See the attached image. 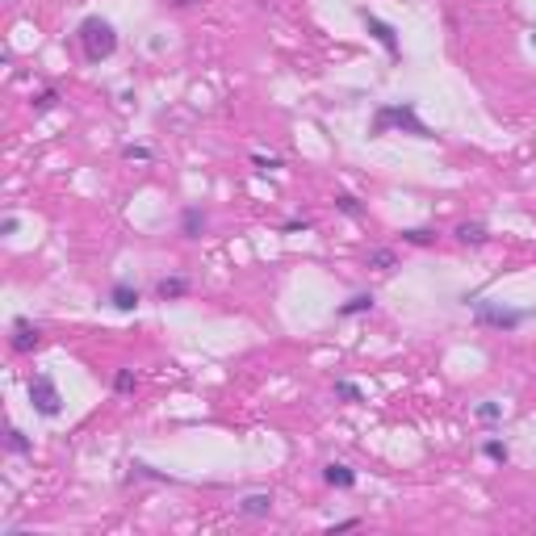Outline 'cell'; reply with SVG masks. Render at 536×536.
Wrapping results in <instances>:
<instances>
[{"label":"cell","instance_id":"obj_1","mask_svg":"<svg viewBox=\"0 0 536 536\" xmlns=\"http://www.w3.org/2000/svg\"><path fill=\"white\" fill-rule=\"evenodd\" d=\"M390 130H403V134H411V138H436V130L419 122L415 101L377 105V113H373V122H369V134H373V138H382V134H390Z\"/></svg>","mask_w":536,"mask_h":536},{"label":"cell","instance_id":"obj_2","mask_svg":"<svg viewBox=\"0 0 536 536\" xmlns=\"http://www.w3.org/2000/svg\"><path fill=\"white\" fill-rule=\"evenodd\" d=\"M75 38H80V50H84L88 63H105V59H113V50H117V29H113V21L101 17V13L84 17V21L75 25Z\"/></svg>","mask_w":536,"mask_h":536},{"label":"cell","instance_id":"obj_3","mask_svg":"<svg viewBox=\"0 0 536 536\" xmlns=\"http://www.w3.org/2000/svg\"><path fill=\"white\" fill-rule=\"evenodd\" d=\"M29 407L42 419H59L63 415V394H59V386H55L50 373H34L29 377Z\"/></svg>","mask_w":536,"mask_h":536},{"label":"cell","instance_id":"obj_4","mask_svg":"<svg viewBox=\"0 0 536 536\" xmlns=\"http://www.w3.org/2000/svg\"><path fill=\"white\" fill-rule=\"evenodd\" d=\"M474 319L482 327H495V331H520L533 310H512V306H495V302H474Z\"/></svg>","mask_w":536,"mask_h":536},{"label":"cell","instance_id":"obj_5","mask_svg":"<svg viewBox=\"0 0 536 536\" xmlns=\"http://www.w3.org/2000/svg\"><path fill=\"white\" fill-rule=\"evenodd\" d=\"M356 17L365 21V29L373 34V42H377L390 59H398V55H403V46H398V29H394L390 21H382V17H377V13H369V8H356Z\"/></svg>","mask_w":536,"mask_h":536},{"label":"cell","instance_id":"obj_6","mask_svg":"<svg viewBox=\"0 0 536 536\" xmlns=\"http://www.w3.org/2000/svg\"><path fill=\"white\" fill-rule=\"evenodd\" d=\"M8 331H13V335H8V348H13L17 356L38 352V344H42V327H38V323H29V319H13Z\"/></svg>","mask_w":536,"mask_h":536},{"label":"cell","instance_id":"obj_7","mask_svg":"<svg viewBox=\"0 0 536 536\" xmlns=\"http://www.w3.org/2000/svg\"><path fill=\"white\" fill-rule=\"evenodd\" d=\"M138 302H143V294H138V285H130V281H117V285L109 289V306L122 310V314H134Z\"/></svg>","mask_w":536,"mask_h":536},{"label":"cell","instance_id":"obj_8","mask_svg":"<svg viewBox=\"0 0 536 536\" xmlns=\"http://www.w3.org/2000/svg\"><path fill=\"white\" fill-rule=\"evenodd\" d=\"M235 512H239V516H247V520H264V516H273V495H268V491L243 495V499L235 503Z\"/></svg>","mask_w":536,"mask_h":536},{"label":"cell","instance_id":"obj_9","mask_svg":"<svg viewBox=\"0 0 536 536\" xmlns=\"http://www.w3.org/2000/svg\"><path fill=\"white\" fill-rule=\"evenodd\" d=\"M323 482L335 486V491H352V486H356V470L344 465V461H327V465H323Z\"/></svg>","mask_w":536,"mask_h":536},{"label":"cell","instance_id":"obj_10","mask_svg":"<svg viewBox=\"0 0 536 536\" xmlns=\"http://www.w3.org/2000/svg\"><path fill=\"white\" fill-rule=\"evenodd\" d=\"M189 294V277H159L155 281V302H180Z\"/></svg>","mask_w":536,"mask_h":536},{"label":"cell","instance_id":"obj_11","mask_svg":"<svg viewBox=\"0 0 536 536\" xmlns=\"http://www.w3.org/2000/svg\"><path fill=\"white\" fill-rule=\"evenodd\" d=\"M201 231H205V210L201 205H184L180 210V235L184 239H201Z\"/></svg>","mask_w":536,"mask_h":536},{"label":"cell","instance_id":"obj_12","mask_svg":"<svg viewBox=\"0 0 536 536\" xmlns=\"http://www.w3.org/2000/svg\"><path fill=\"white\" fill-rule=\"evenodd\" d=\"M457 243H465V247H482L486 239H491V231H486V222H457Z\"/></svg>","mask_w":536,"mask_h":536},{"label":"cell","instance_id":"obj_13","mask_svg":"<svg viewBox=\"0 0 536 536\" xmlns=\"http://www.w3.org/2000/svg\"><path fill=\"white\" fill-rule=\"evenodd\" d=\"M377 306V298L373 294H352L344 306H335V319H356V314H369Z\"/></svg>","mask_w":536,"mask_h":536},{"label":"cell","instance_id":"obj_14","mask_svg":"<svg viewBox=\"0 0 536 536\" xmlns=\"http://www.w3.org/2000/svg\"><path fill=\"white\" fill-rule=\"evenodd\" d=\"M365 264L377 268V273H390V268L398 264V252H394V247H373V252L365 256Z\"/></svg>","mask_w":536,"mask_h":536},{"label":"cell","instance_id":"obj_15","mask_svg":"<svg viewBox=\"0 0 536 536\" xmlns=\"http://www.w3.org/2000/svg\"><path fill=\"white\" fill-rule=\"evenodd\" d=\"M126 482H168V474H159V470H155V465H147V461H130Z\"/></svg>","mask_w":536,"mask_h":536},{"label":"cell","instance_id":"obj_16","mask_svg":"<svg viewBox=\"0 0 536 536\" xmlns=\"http://www.w3.org/2000/svg\"><path fill=\"white\" fill-rule=\"evenodd\" d=\"M482 457L495 461V465H507V461H512V449H507V440H486V444H482Z\"/></svg>","mask_w":536,"mask_h":536},{"label":"cell","instance_id":"obj_17","mask_svg":"<svg viewBox=\"0 0 536 536\" xmlns=\"http://www.w3.org/2000/svg\"><path fill=\"white\" fill-rule=\"evenodd\" d=\"M331 201H335V210H340V214H348V218H361V214H365L361 197H352V193H335Z\"/></svg>","mask_w":536,"mask_h":536},{"label":"cell","instance_id":"obj_18","mask_svg":"<svg viewBox=\"0 0 536 536\" xmlns=\"http://www.w3.org/2000/svg\"><path fill=\"white\" fill-rule=\"evenodd\" d=\"M403 243L428 247V243H436V231H432V226H411V231H403Z\"/></svg>","mask_w":536,"mask_h":536},{"label":"cell","instance_id":"obj_19","mask_svg":"<svg viewBox=\"0 0 536 536\" xmlns=\"http://www.w3.org/2000/svg\"><path fill=\"white\" fill-rule=\"evenodd\" d=\"M331 394H335L340 403H365V394H361V386H356V382H344V377H340V382L331 386Z\"/></svg>","mask_w":536,"mask_h":536},{"label":"cell","instance_id":"obj_20","mask_svg":"<svg viewBox=\"0 0 536 536\" xmlns=\"http://www.w3.org/2000/svg\"><path fill=\"white\" fill-rule=\"evenodd\" d=\"M29 105H34V113H46V109H55V105H59V88H55V84H50V88H42V92H38Z\"/></svg>","mask_w":536,"mask_h":536},{"label":"cell","instance_id":"obj_21","mask_svg":"<svg viewBox=\"0 0 536 536\" xmlns=\"http://www.w3.org/2000/svg\"><path fill=\"white\" fill-rule=\"evenodd\" d=\"M134 386H138L134 369H117V373H113V394H130Z\"/></svg>","mask_w":536,"mask_h":536},{"label":"cell","instance_id":"obj_22","mask_svg":"<svg viewBox=\"0 0 536 536\" xmlns=\"http://www.w3.org/2000/svg\"><path fill=\"white\" fill-rule=\"evenodd\" d=\"M34 444H29V436L21 432V428H8V453H17V457H25Z\"/></svg>","mask_w":536,"mask_h":536},{"label":"cell","instance_id":"obj_23","mask_svg":"<svg viewBox=\"0 0 536 536\" xmlns=\"http://www.w3.org/2000/svg\"><path fill=\"white\" fill-rule=\"evenodd\" d=\"M151 155H155V151L143 147V143H126V147H122V159H138V164H147Z\"/></svg>","mask_w":536,"mask_h":536},{"label":"cell","instance_id":"obj_24","mask_svg":"<svg viewBox=\"0 0 536 536\" xmlns=\"http://www.w3.org/2000/svg\"><path fill=\"white\" fill-rule=\"evenodd\" d=\"M478 419L482 423H499L503 419V407L499 403H478Z\"/></svg>","mask_w":536,"mask_h":536},{"label":"cell","instance_id":"obj_25","mask_svg":"<svg viewBox=\"0 0 536 536\" xmlns=\"http://www.w3.org/2000/svg\"><path fill=\"white\" fill-rule=\"evenodd\" d=\"M252 164H256V172H273V168H281V155H252Z\"/></svg>","mask_w":536,"mask_h":536},{"label":"cell","instance_id":"obj_26","mask_svg":"<svg viewBox=\"0 0 536 536\" xmlns=\"http://www.w3.org/2000/svg\"><path fill=\"white\" fill-rule=\"evenodd\" d=\"M310 226H314L310 218H289V222H285L281 231H285V235H294V231H310Z\"/></svg>","mask_w":536,"mask_h":536},{"label":"cell","instance_id":"obj_27","mask_svg":"<svg viewBox=\"0 0 536 536\" xmlns=\"http://www.w3.org/2000/svg\"><path fill=\"white\" fill-rule=\"evenodd\" d=\"M17 226H21V222H17L13 214H4V218H0V235H17Z\"/></svg>","mask_w":536,"mask_h":536},{"label":"cell","instance_id":"obj_28","mask_svg":"<svg viewBox=\"0 0 536 536\" xmlns=\"http://www.w3.org/2000/svg\"><path fill=\"white\" fill-rule=\"evenodd\" d=\"M344 528H361V516H348V520H335L331 533H344Z\"/></svg>","mask_w":536,"mask_h":536},{"label":"cell","instance_id":"obj_29","mask_svg":"<svg viewBox=\"0 0 536 536\" xmlns=\"http://www.w3.org/2000/svg\"><path fill=\"white\" fill-rule=\"evenodd\" d=\"M164 4H172V8H189L193 0H164Z\"/></svg>","mask_w":536,"mask_h":536},{"label":"cell","instance_id":"obj_30","mask_svg":"<svg viewBox=\"0 0 536 536\" xmlns=\"http://www.w3.org/2000/svg\"><path fill=\"white\" fill-rule=\"evenodd\" d=\"M528 42H533V50H536V29H533V34H528Z\"/></svg>","mask_w":536,"mask_h":536}]
</instances>
